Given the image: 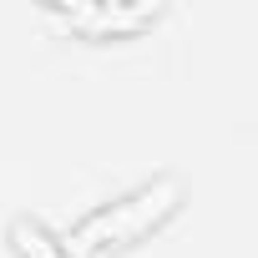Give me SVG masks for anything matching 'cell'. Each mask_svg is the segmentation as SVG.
<instances>
[{
	"label": "cell",
	"instance_id": "cell-2",
	"mask_svg": "<svg viewBox=\"0 0 258 258\" xmlns=\"http://www.w3.org/2000/svg\"><path fill=\"white\" fill-rule=\"evenodd\" d=\"M167 6H152V0H86V6H46V16L56 26H66L81 41H132L142 31H152L162 21Z\"/></svg>",
	"mask_w": 258,
	"mask_h": 258
},
{
	"label": "cell",
	"instance_id": "cell-1",
	"mask_svg": "<svg viewBox=\"0 0 258 258\" xmlns=\"http://www.w3.org/2000/svg\"><path fill=\"white\" fill-rule=\"evenodd\" d=\"M187 203V182L177 172H157L137 187H126L121 198H106L101 208H91L71 233H66V248L76 258H106V253H126L147 243L152 233H162Z\"/></svg>",
	"mask_w": 258,
	"mask_h": 258
},
{
	"label": "cell",
	"instance_id": "cell-3",
	"mask_svg": "<svg viewBox=\"0 0 258 258\" xmlns=\"http://www.w3.org/2000/svg\"><path fill=\"white\" fill-rule=\"evenodd\" d=\"M6 243H11V253H16V258H76V253L66 248V238H61V233H51L41 218H11Z\"/></svg>",
	"mask_w": 258,
	"mask_h": 258
}]
</instances>
